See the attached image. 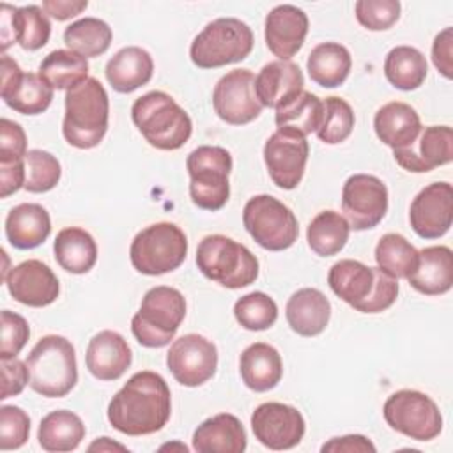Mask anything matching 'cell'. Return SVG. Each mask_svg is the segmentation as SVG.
<instances>
[{
  "instance_id": "4dcf8cb0",
  "label": "cell",
  "mask_w": 453,
  "mask_h": 453,
  "mask_svg": "<svg viewBox=\"0 0 453 453\" xmlns=\"http://www.w3.org/2000/svg\"><path fill=\"white\" fill-rule=\"evenodd\" d=\"M51 232L48 211L39 203H19L5 218V235L11 246L32 250L41 246Z\"/></svg>"
},
{
  "instance_id": "f6af8a7d",
  "label": "cell",
  "mask_w": 453,
  "mask_h": 453,
  "mask_svg": "<svg viewBox=\"0 0 453 453\" xmlns=\"http://www.w3.org/2000/svg\"><path fill=\"white\" fill-rule=\"evenodd\" d=\"M356 19L368 30L379 32L391 28L400 18L398 0H357L354 5Z\"/></svg>"
},
{
  "instance_id": "f35d334b",
  "label": "cell",
  "mask_w": 453,
  "mask_h": 453,
  "mask_svg": "<svg viewBox=\"0 0 453 453\" xmlns=\"http://www.w3.org/2000/svg\"><path fill=\"white\" fill-rule=\"evenodd\" d=\"M350 226L336 211L319 212L308 225L306 241L319 257H333L343 250L349 241Z\"/></svg>"
},
{
  "instance_id": "277c9868",
  "label": "cell",
  "mask_w": 453,
  "mask_h": 453,
  "mask_svg": "<svg viewBox=\"0 0 453 453\" xmlns=\"http://www.w3.org/2000/svg\"><path fill=\"white\" fill-rule=\"evenodd\" d=\"M110 101L99 80L88 78L65 92L62 133L69 145L92 149L99 145L108 129Z\"/></svg>"
},
{
  "instance_id": "9a60e30c",
  "label": "cell",
  "mask_w": 453,
  "mask_h": 453,
  "mask_svg": "<svg viewBox=\"0 0 453 453\" xmlns=\"http://www.w3.org/2000/svg\"><path fill=\"white\" fill-rule=\"evenodd\" d=\"M212 106L221 120L242 126L262 113L255 94V74L250 69H234L221 76L212 92Z\"/></svg>"
},
{
  "instance_id": "4316f807",
  "label": "cell",
  "mask_w": 453,
  "mask_h": 453,
  "mask_svg": "<svg viewBox=\"0 0 453 453\" xmlns=\"http://www.w3.org/2000/svg\"><path fill=\"white\" fill-rule=\"evenodd\" d=\"M246 444L242 423L228 412L205 419L193 432V449L198 453H242Z\"/></svg>"
},
{
  "instance_id": "83f0119b",
  "label": "cell",
  "mask_w": 453,
  "mask_h": 453,
  "mask_svg": "<svg viewBox=\"0 0 453 453\" xmlns=\"http://www.w3.org/2000/svg\"><path fill=\"white\" fill-rule=\"evenodd\" d=\"M154 73V60L150 53L140 46H127L119 50L106 64L104 74L113 90L129 94L147 85Z\"/></svg>"
},
{
  "instance_id": "1f68e13d",
  "label": "cell",
  "mask_w": 453,
  "mask_h": 453,
  "mask_svg": "<svg viewBox=\"0 0 453 453\" xmlns=\"http://www.w3.org/2000/svg\"><path fill=\"white\" fill-rule=\"evenodd\" d=\"M373 129L382 143L400 149L416 140L421 131V120L411 104L391 101L377 110L373 117Z\"/></svg>"
},
{
  "instance_id": "f1b7e54d",
  "label": "cell",
  "mask_w": 453,
  "mask_h": 453,
  "mask_svg": "<svg viewBox=\"0 0 453 453\" xmlns=\"http://www.w3.org/2000/svg\"><path fill=\"white\" fill-rule=\"evenodd\" d=\"M409 285L425 296L446 294L453 285V253L448 246H428L419 251L416 271Z\"/></svg>"
},
{
  "instance_id": "484cf974",
  "label": "cell",
  "mask_w": 453,
  "mask_h": 453,
  "mask_svg": "<svg viewBox=\"0 0 453 453\" xmlns=\"http://www.w3.org/2000/svg\"><path fill=\"white\" fill-rule=\"evenodd\" d=\"M285 317L290 329L301 336H317L329 324L331 303L319 288H299L285 306Z\"/></svg>"
},
{
  "instance_id": "d4e9b609",
  "label": "cell",
  "mask_w": 453,
  "mask_h": 453,
  "mask_svg": "<svg viewBox=\"0 0 453 453\" xmlns=\"http://www.w3.org/2000/svg\"><path fill=\"white\" fill-rule=\"evenodd\" d=\"M304 85L303 71L290 60L265 64L255 78V94L262 106L278 108L288 97L299 94Z\"/></svg>"
},
{
  "instance_id": "5bb4252c",
  "label": "cell",
  "mask_w": 453,
  "mask_h": 453,
  "mask_svg": "<svg viewBox=\"0 0 453 453\" xmlns=\"http://www.w3.org/2000/svg\"><path fill=\"white\" fill-rule=\"evenodd\" d=\"M166 366L173 379L188 388L202 386L216 373L218 350L216 345L202 334H184L170 345Z\"/></svg>"
},
{
  "instance_id": "8d00e7d4",
  "label": "cell",
  "mask_w": 453,
  "mask_h": 453,
  "mask_svg": "<svg viewBox=\"0 0 453 453\" xmlns=\"http://www.w3.org/2000/svg\"><path fill=\"white\" fill-rule=\"evenodd\" d=\"M37 74L51 88L71 90L88 80V62L76 51L55 50L42 58Z\"/></svg>"
},
{
  "instance_id": "b9f144b4",
  "label": "cell",
  "mask_w": 453,
  "mask_h": 453,
  "mask_svg": "<svg viewBox=\"0 0 453 453\" xmlns=\"http://www.w3.org/2000/svg\"><path fill=\"white\" fill-rule=\"evenodd\" d=\"M235 320L248 331L269 329L278 319V306L264 292H250L234 304Z\"/></svg>"
},
{
  "instance_id": "603a6c76",
  "label": "cell",
  "mask_w": 453,
  "mask_h": 453,
  "mask_svg": "<svg viewBox=\"0 0 453 453\" xmlns=\"http://www.w3.org/2000/svg\"><path fill=\"white\" fill-rule=\"evenodd\" d=\"M308 16L303 9L283 4L269 11L264 23V35L269 51L280 60H288L304 44L308 34Z\"/></svg>"
},
{
  "instance_id": "cb8c5ba5",
  "label": "cell",
  "mask_w": 453,
  "mask_h": 453,
  "mask_svg": "<svg viewBox=\"0 0 453 453\" xmlns=\"http://www.w3.org/2000/svg\"><path fill=\"white\" fill-rule=\"evenodd\" d=\"M133 359L131 349L117 331H99L87 347L85 363L88 372L99 380H117L129 368Z\"/></svg>"
},
{
  "instance_id": "7bdbcfd3",
  "label": "cell",
  "mask_w": 453,
  "mask_h": 453,
  "mask_svg": "<svg viewBox=\"0 0 453 453\" xmlns=\"http://www.w3.org/2000/svg\"><path fill=\"white\" fill-rule=\"evenodd\" d=\"M354 111L350 104L336 96L326 97L324 101V119L317 129L320 142L327 145H336L345 142L354 129Z\"/></svg>"
},
{
  "instance_id": "9c48e42d",
  "label": "cell",
  "mask_w": 453,
  "mask_h": 453,
  "mask_svg": "<svg viewBox=\"0 0 453 453\" xmlns=\"http://www.w3.org/2000/svg\"><path fill=\"white\" fill-rule=\"evenodd\" d=\"M191 202L203 211H219L230 196L232 156L218 145H202L186 159Z\"/></svg>"
},
{
  "instance_id": "816d5d0a",
  "label": "cell",
  "mask_w": 453,
  "mask_h": 453,
  "mask_svg": "<svg viewBox=\"0 0 453 453\" xmlns=\"http://www.w3.org/2000/svg\"><path fill=\"white\" fill-rule=\"evenodd\" d=\"M25 159L0 163V196L7 198L9 195L25 188Z\"/></svg>"
},
{
  "instance_id": "30bf717a",
  "label": "cell",
  "mask_w": 453,
  "mask_h": 453,
  "mask_svg": "<svg viewBox=\"0 0 453 453\" xmlns=\"http://www.w3.org/2000/svg\"><path fill=\"white\" fill-rule=\"evenodd\" d=\"M188 253L186 234L173 223L161 221L140 230L129 248L133 267L147 276H159L180 267Z\"/></svg>"
},
{
  "instance_id": "d6986e66",
  "label": "cell",
  "mask_w": 453,
  "mask_h": 453,
  "mask_svg": "<svg viewBox=\"0 0 453 453\" xmlns=\"http://www.w3.org/2000/svg\"><path fill=\"white\" fill-rule=\"evenodd\" d=\"M412 230L423 239L442 237L453 223V188L449 182H432L412 200L409 209Z\"/></svg>"
},
{
  "instance_id": "e0dca14e",
  "label": "cell",
  "mask_w": 453,
  "mask_h": 453,
  "mask_svg": "<svg viewBox=\"0 0 453 453\" xmlns=\"http://www.w3.org/2000/svg\"><path fill=\"white\" fill-rule=\"evenodd\" d=\"M308 142L304 136L278 129L264 145V161L271 180L281 189H294L301 182L308 161Z\"/></svg>"
},
{
  "instance_id": "ffe728a7",
  "label": "cell",
  "mask_w": 453,
  "mask_h": 453,
  "mask_svg": "<svg viewBox=\"0 0 453 453\" xmlns=\"http://www.w3.org/2000/svg\"><path fill=\"white\" fill-rule=\"evenodd\" d=\"M395 161L407 172L423 173L453 159V129L449 126L421 127L416 140L405 147L393 149Z\"/></svg>"
},
{
  "instance_id": "ba28073f",
  "label": "cell",
  "mask_w": 453,
  "mask_h": 453,
  "mask_svg": "<svg viewBox=\"0 0 453 453\" xmlns=\"http://www.w3.org/2000/svg\"><path fill=\"white\" fill-rule=\"evenodd\" d=\"M253 50L251 28L237 18H218L193 39L191 62L200 69L223 67L244 60Z\"/></svg>"
},
{
  "instance_id": "3957f363",
  "label": "cell",
  "mask_w": 453,
  "mask_h": 453,
  "mask_svg": "<svg viewBox=\"0 0 453 453\" xmlns=\"http://www.w3.org/2000/svg\"><path fill=\"white\" fill-rule=\"evenodd\" d=\"M131 119L149 145L159 150L180 149L193 131L188 111L161 90L140 96L131 106Z\"/></svg>"
},
{
  "instance_id": "8fae6325",
  "label": "cell",
  "mask_w": 453,
  "mask_h": 453,
  "mask_svg": "<svg viewBox=\"0 0 453 453\" xmlns=\"http://www.w3.org/2000/svg\"><path fill=\"white\" fill-rule=\"evenodd\" d=\"M242 223L253 241L269 251L290 248L299 235L294 212L271 195H255L242 209Z\"/></svg>"
},
{
  "instance_id": "2e32d148",
  "label": "cell",
  "mask_w": 453,
  "mask_h": 453,
  "mask_svg": "<svg viewBox=\"0 0 453 453\" xmlns=\"http://www.w3.org/2000/svg\"><path fill=\"white\" fill-rule=\"evenodd\" d=\"M251 430L260 444L281 451L292 449L301 442L306 425L296 407L280 402H265L253 411Z\"/></svg>"
},
{
  "instance_id": "f546056e",
  "label": "cell",
  "mask_w": 453,
  "mask_h": 453,
  "mask_svg": "<svg viewBox=\"0 0 453 453\" xmlns=\"http://www.w3.org/2000/svg\"><path fill=\"white\" fill-rule=\"evenodd\" d=\"M239 372L242 382L257 393H264L278 386L283 375L280 352L264 342L251 343L239 357Z\"/></svg>"
},
{
  "instance_id": "ee69618b",
  "label": "cell",
  "mask_w": 453,
  "mask_h": 453,
  "mask_svg": "<svg viewBox=\"0 0 453 453\" xmlns=\"http://www.w3.org/2000/svg\"><path fill=\"white\" fill-rule=\"evenodd\" d=\"M25 189L30 193H46L53 189L62 175L58 159L41 149H32L25 156Z\"/></svg>"
},
{
  "instance_id": "c3c4849f",
  "label": "cell",
  "mask_w": 453,
  "mask_h": 453,
  "mask_svg": "<svg viewBox=\"0 0 453 453\" xmlns=\"http://www.w3.org/2000/svg\"><path fill=\"white\" fill-rule=\"evenodd\" d=\"M27 134L18 122L0 120V163H12L27 156Z\"/></svg>"
},
{
  "instance_id": "7a4b0ae2",
  "label": "cell",
  "mask_w": 453,
  "mask_h": 453,
  "mask_svg": "<svg viewBox=\"0 0 453 453\" xmlns=\"http://www.w3.org/2000/svg\"><path fill=\"white\" fill-rule=\"evenodd\" d=\"M331 290L361 313H380L398 297V281L359 260H340L327 273Z\"/></svg>"
},
{
  "instance_id": "bcb514c9",
  "label": "cell",
  "mask_w": 453,
  "mask_h": 453,
  "mask_svg": "<svg viewBox=\"0 0 453 453\" xmlns=\"http://www.w3.org/2000/svg\"><path fill=\"white\" fill-rule=\"evenodd\" d=\"M30 418L16 405H2L0 409V449H18L28 441Z\"/></svg>"
},
{
  "instance_id": "8992f818",
  "label": "cell",
  "mask_w": 453,
  "mask_h": 453,
  "mask_svg": "<svg viewBox=\"0 0 453 453\" xmlns=\"http://www.w3.org/2000/svg\"><path fill=\"white\" fill-rule=\"evenodd\" d=\"M200 273L226 288H242L258 278L257 257L232 237L205 235L196 248Z\"/></svg>"
},
{
  "instance_id": "836d02e7",
  "label": "cell",
  "mask_w": 453,
  "mask_h": 453,
  "mask_svg": "<svg viewBox=\"0 0 453 453\" xmlns=\"http://www.w3.org/2000/svg\"><path fill=\"white\" fill-rule=\"evenodd\" d=\"M352 67V57L340 42H320L317 44L306 60V69L317 85L324 88L340 87Z\"/></svg>"
},
{
  "instance_id": "681fc988",
  "label": "cell",
  "mask_w": 453,
  "mask_h": 453,
  "mask_svg": "<svg viewBox=\"0 0 453 453\" xmlns=\"http://www.w3.org/2000/svg\"><path fill=\"white\" fill-rule=\"evenodd\" d=\"M28 382H30V373L27 368V363L19 361L18 357L2 359V393H0L2 400L19 395Z\"/></svg>"
},
{
  "instance_id": "7c38bea8",
  "label": "cell",
  "mask_w": 453,
  "mask_h": 453,
  "mask_svg": "<svg viewBox=\"0 0 453 453\" xmlns=\"http://www.w3.org/2000/svg\"><path fill=\"white\" fill-rule=\"evenodd\" d=\"M386 423L414 441H432L442 430L437 403L416 389H400L388 396L382 407Z\"/></svg>"
},
{
  "instance_id": "d6a6232c",
  "label": "cell",
  "mask_w": 453,
  "mask_h": 453,
  "mask_svg": "<svg viewBox=\"0 0 453 453\" xmlns=\"http://www.w3.org/2000/svg\"><path fill=\"white\" fill-rule=\"evenodd\" d=\"M53 253L57 264L64 271L73 274H85L96 265L97 244L87 230L80 226H69L57 234Z\"/></svg>"
},
{
  "instance_id": "5b68a950",
  "label": "cell",
  "mask_w": 453,
  "mask_h": 453,
  "mask_svg": "<svg viewBox=\"0 0 453 453\" xmlns=\"http://www.w3.org/2000/svg\"><path fill=\"white\" fill-rule=\"evenodd\" d=\"M30 388L46 398H62L78 382L73 343L58 334L42 336L25 359Z\"/></svg>"
},
{
  "instance_id": "74e56055",
  "label": "cell",
  "mask_w": 453,
  "mask_h": 453,
  "mask_svg": "<svg viewBox=\"0 0 453 453\" xmlns=\"http://www.w3.org/2000/svg\"><path fill=\"white\" fill-rule=\"evenodd\" d=\"M426 58L412 46L393 48L384 60L386 80L398 90H416L426 78Z\"/></svg>"
},
{
  "instance_id": "e575fe53",
  "label": "cell",
  "mask_w": 453,
  "mask_h": 453,
  "mask_svg": "<svg viewBox=\"0 0 453 453\" xmlns=\"http://www.w3.org/2000/svg\"><path fill=\"white\" fill-rule=\"evenodd\" d=\"M83 439L85 425L81 418L71 411H51L39 423L37 441L44 451H73Z\"/></svg>"
},
{
  "instance_id": "60d3db41",
  "label": "cell",
  "mask_w": 453,
  "mask_h": 453,
  "mask_svg": "<svg viewBox=\"0 0 453 453\" xmlns=\"http://www.w3.org/2000/svg\"><path fill=\"white\" fill-rule=\"evenodd\" d=\"M111 28L99 18H81L64 30V42L81 57H99L111 44Z\"/></svg>"
},
{
  "instance_id": "4fadbf2b",
  "label": "cell",
  "mask_w": 453,
  "mask_h": 453,
  "mask_svg": "<svg viewBox=\"0 0 453 453\" xmlns=\"http://www.w3.org/2000/svg\"><path fill=\"white\" fill-rule=\"evenodd\" d=\"M342 211L349 226L354 230L377 226L388 212L386 184L375 175H350L342 189Z\"/></svg>"
},
{
  "instance_id": "db71d44e",
  "label": "cell",
  "mask_w": 453,
  "mask_h": 453,
  "mask_svg": "<svg viewBox=\"0 0 453 453\" xmlns=\"http://www.w3.org/2000/svg\"><path fill=\"white\" fill-rule=\"evenodd\" d=\"M88 5L87 0H44L42 11L57 21H65L78 16Z\"/></svg>"
},
{
  "instance_id": "52a82bcc",
  "label": "cell",
  "mask_w": 453,
  "mask_h": 453,
  "mask_svg": "<svg viewBox=\"0 0 453 453\" xmlns=\"http://www.w3.org/2000/svg\"><path fill=\"white\" fill-rule=\"evenodd\" d=\"M186 317L184 296L166 285L145 292L140 310L131 319V331L140 345L159 349L168 345Z\"/></svg>"
},
{
  "instance_id": "f5cc1de1",
  "label": "cell",
  "mask_w": 453,
  "mask_h": 453,
  "mask_svg": "<svg viewBox=\"0 0 453 453\" xmlns=\"http://www.w3.org/2000/svg\"><path fill=\"white\" fill-rule=\"evenodd\" d=\"M322 453L333 451V453H375V446L370 439L365 435H343V437H333L320 448Z\"/></svg>"
},
{
  "instance_id": "7dc6e473",
  "label": "cell",
  "mask_w": 453,
  "mask_h": 453,
  "mask_svg": "<svg viewBox=\"0 0 453 453\" xmlns=\"http://www.w3.org/2000/svg\"><path fill=\"white\" fill-rule=\"evenodd\" d=\"M30 336V327L25 317L4 310L2 311V336H0V359H11L19 354Z\"/></svg>"
},
{
  "instance_id": "6da1fadb",
  "label": "cell",
  "mask_w": 453,
  "mask_h": 453,
  "mask_svg": "<svg viewBox=\"0 0 453 453\" xmlns=\"http://www.w3.org/2000/svg\"><path fill=\"white\" fill-rule=\"evenodd\" d=\"M172 412L166 380L150 370H142L115 393L108 403V421L120 434L138 437L161 430Z\"/></svg>"
},
{
  "instance_id": "ab89813d",
  "label": "cell",
  "mask_w": 453,
  "mask_h": 453,
  "mask_svg": "<svg viewBox=\"0 0 453 453\" xmlns=\"http://www.w3.org/2000/svg\"><path fill=\"white\" fill-rule=\"evenodd\" d=\"M375 262L391 278H409L419 262V251L400 234H384L375 246Z\"/></svg>"
},
{
  "instance_id": "f907efd6",
  "label": "cell",
  "mask_w": 453,
  "mask_h": 453,
  "mask_svg": "<svg viewBox=\"0 0 453 453\" xmlns=\"http://www.w3.org/2000/svg\"><path fill=\"white\" fill-rule=\"evenodd\" d=\"M453 30L451 27L439 32L432 44V62L435 69L448 80L453 76Z\"/></svg>"
},
{
  "instance_id": "ac0fdd59",
  "label": "cell",
  "mask_w": 453,
  "mask_h": 453,
  "mask_svg": "<svg viewBox=\"0 0 453 453\" xmlns=\"http://www.w3.org/2000/svg\"><path fill=\"white\" fill-rule=\"evenodd\" d=\"M4 103L21 115H39L48 110L53 99V88L35 73H23L14 58L2 55Z\"/></svg>"
},
{
  "instance_id": "44dd1931",
  "label": "cell",
  "mask_w": 453,
  "mask_h": 453,
  "mask_svg": "<svg viewBox=\"0 0 453 453\" xmlns=\"http://www.w3.org/2000/svg\"><path fill=\"white\" fill-rule=\"evenodd\" d=\"M50 34V19L39 5H0V37L4 53L12 42H19L23 50L35 51L48 44Z\"/></svg>"
},
{
  "instance_id": "11a10c76",
  "label": "cell",
  "mask_w": 453,
  "mask_h": 453,
  "mask_svg": "<svg viewBox=\"0 0 453 453\" xmlns=\"http://www.w3.org/2000/svg\"><path fill=\"white\" fill-rule=\"evenodd\" d=\"M94 449H99V451H111V449H120V451H126V446L119 444V442H111L110 437H101L99 441L92 442L88 446V451H94Z\"/></svg>"
},
{
  "instance_id": "d590c367",
  "label": "cell",
  "mask_w": 453,
  "mask_h": 453,
  "mask_svg": "<svg viewBox=\"0 0 453 453\" xmlns=\"http://www.w3.org/2000/svg\"><path fill=\"white\" fill-rule=\"evenodd\" d=\"M324 119V101L308 90L288 97L276 108V126L278 129H287L301 136L317 133Z\"/></svg>"
},
{
  "instance_id": "7402d4cb",
  "label": "cell",
  "mask_w": 453,
  "mask_h": 453,
  "mask_svg": "<svg viewBox=\"0 0 453 453\" xmlns=\"http://www.w3.org/2000/svg\"><path fill=\"white\" fill-rule=\"evenodd\" d=\"M4 281L18 303L32 308L51 304L60 292L58 278L41 260H25L14 265Z\"/></svg>"
}]
</instances>
